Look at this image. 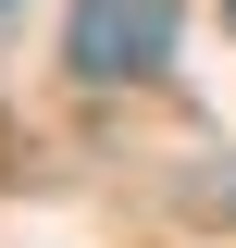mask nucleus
I'll use <instances>...</instances> for the list:
<instances>
[{
  "label": "nucleus",
  "instance_id": "obj_1",
  "mask_svg": "<svg viewBox=\"0 0 236 248\" xmlns=\"http://www.w3.org/2000/svg\"><path fill=\"white\" fill-rule=\"evenodd\" d=\"M174 0H75V75H162Z\"/></svg>",
  "mask_w": 236,
  "mask_h": 248
}]
</instances>
